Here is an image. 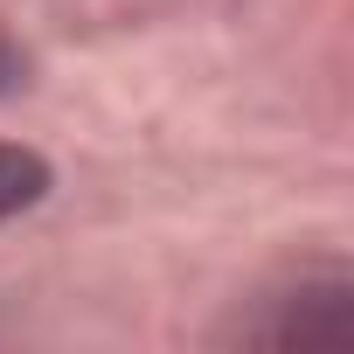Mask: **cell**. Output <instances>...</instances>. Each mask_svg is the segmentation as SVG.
Returning a JSON list of instances; mask_svg holds the SVG:
<instances>
[{"mask_svg":"<svg viewBox=\"0 0 354 354\" xmlns=\"http://www.w3.org/2000/svg\"><path fill=\"white\" fill-rule=\"evenodd\" d=\"M347 299H354L347 278H299V292L271 299V319H250L243 340H257V347H340L354 326Z\"/></svg>","mask_w":354,"mask_h":354,"instance_id":"1","label":"cell"},{"mask_svg":"<svg viewBox=\"0 0 354 354\" xmlns=\"http://www.w3.org/2000/svg\"><path fill=\"white\" fill-rule=\"evenodd\" d=\"M15 91H28V49L15 35H0V97H15Z\"/></svg>","mask_w":354,"mask_h":354,"instance_id":"3","label":"cell"},{"mask_svg":"<svg viewBox=\"0 0 354 354\" xmlns=\"http://www.w3.org/2000/svg\"><path fill=\"white\" fill-rule=\"evenodd\" d=\"M42 195H49V160L0 139V223H15V216L35 209Z\"/></svg>","mask_w":354,"mask_h":354,"instance_id":"2","label":"cell"}]
</instances>
